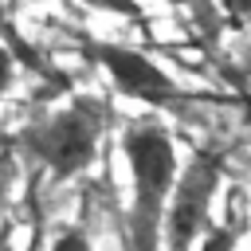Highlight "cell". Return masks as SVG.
<instances>
[{"label":"cell","mask_w":251,"mask_h":251,"mask_svg":"<svg viewBox=\"0 0 251 251\" xmlns=\"http://www.w3.org/2000/svg\"><path fill=\"white\" fill-rule=\"evenodd\" d=\"M122 153L129 165V216H126V251H157L161 220L173 176L180 169L176 141L157 118H133L122 133Z\"/></svg>","instance_id":"cell-1"},{"label":"cell","mask_w":251,"mask_h":251,"mask_svg":"<svg viewBox=\"0 0 251 251\" xmlns=\"http://www.w3.org/2000/svg\"><path fill=\"white\" fill-rule=\"evenodd\" d=\"M106 102L90 98V94H75L67 106L27 122L16 133V145L24 157L39 161L55 180H71L82 176L98 149H102V133H106Z\"/></svg>","instance_id":"cell-2"},{"label":"cell","mask_w":251,"mask_h":251,"mask_svg":"<svg viewBox=\"0 0 251 251\" xmlns=\"http://www.w3.org/2000/svg\"><path fill=\"white\" fill-rule=\"evenodd\" d=\"M220 176H224V161L216 153H196L184 173L176 169L165 200V220H161L165 251H196L204 227L212 224V200H216Z\"/></svg>","instance_id":"cell-3"},{"label":"cell","mask_w":251,"mask_h":251,"mask_svg":"<svg viewBox=\"0 0 251 251\" xmlns=\"http://www.w3.org/2000/svg\"><path fill=\"white\" fill-rule=\"evenodd\" d=\"M86 55L106 71L110 86L126 98L145 102L157 114H184L188 110V90L145 51L126 47V43H106V39H86Z\"/></svg>","instance_id":"cell-4"},{"label":"cell","mask_w":251,"mask_h":251,"mask_svg":"<svg viewBox=\"0 0 251 251\" xmlns=\"http://www.w3.org/2000/svg\"><path fill=\"white\" fill-rule=\"evenodd\" d=\"M239 235H243V224H239V212L231 204V216L220 220V224H208L196 251H239Z\"/></svg>","instance_id":"cell-5"},{"label":"cell","mask_w":251,"mask_h":251,"mask_svg":"<svg viewBox=\"0 0 251 251\" xmlns=\"http://www.w3.org/2000/svg\"><path fill=\"white\" fill-rule=\"evenodd\" d=\"M47 251H94V243H90V231L82 224H71V227H63V231L51 235Z\"/></svg>","instance_id":"cell-6"},{"label":"cell","mask_w":251,"mask_h":251,"mask_svg":"<svg viewBox=\"0 0 251 251\" xmlns=\"http://www.w3.org/2000/svg\"><path fill=\"white\" fill-rule=\"evenodd\" d=\"M82 4H86V8H94V12H110V16H129V20H141V16H145L137 0H82Z\"/></svg>","instance_id":"cell-7"},{"label":"cell","mask_w":251,"mask_h":251,"mask_svg":"<svg viewBox=\"0 0 251 251\" xmlns=\"http://www.w3.org/2000/svg\"><path fill=\"white\" fill-rule=\"evenodd\" d=\"M12 82H16V59L8 47H0V98L12 90Z\"/></svg>","instance_id":"cell-8"},{"label":"cell","mask_w":251,"mask_h":251,"mask_svg":"<svg viewBox=\"0 0 251 251\" xmlns=\"http://www.w3.org/2000/svg\"><path fill=\"white\" fill-rule=\"evenodd\" d=\"M220 8H224V16H227L231 24L251 20V0H220Z\"/></svg>","instance_id":"cell-9"},{"label":"cell","mask_w":251,"mask_h":251,"mask_svg":"<svg viewBox=\"0 0 251 251\" xmlns=\"http://www.w3.org/2000/svg\"><path fill=\"white\" fill-rule=\"evenodd\" d=\"M12 176H16V169H12V157H8V153H0V216H4V204H8Z\"/></svg>","instance_id":"cell-10"},{"label":"cell","mask_w":251,"mask_h":251,"mask_svg":"<svg viewBox=\"0 0 251 251\" xmlns=\"http://www.w3.org/2000/svg\"><path fill=\"white\" fill-rule=\"evenodd\" d=\"M31 4H47V0H31Z\"/></svg>","instance_id":"cell-11"},{"label":"cell","mask_w":251,"mask_h":251,"mask_svg":"<svg viewBox=\"0 0 251 251\" xmlns=\"http://www.w3.org/2000/svg\"><path fill=\"white\" fill-rule=\"evenodd\" d=\"M176 4H184V0H176Z\"/></svg>","instance_id":"cell-12"},{"label":"cell","mask_w":251,"mask_h":251,"mask_svg":"<svg viewBox=\"0 0 251 251\" xmlns=\"http://www.w3.org/2000/svg\"><path fill=\"white\" fill-rule=\"evenodd\" d=\"M27 251H35V247H27Z\"/></svg>","instance_id":"cell-13"}]
</instances>
